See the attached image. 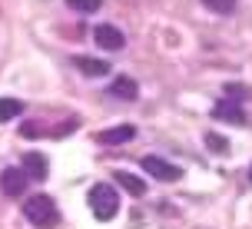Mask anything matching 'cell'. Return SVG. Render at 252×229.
Instances as JSON below:
<instances>
[{
  "label": "cell",
  "instance_id": "13",
  "mask_svg": "<svg viewBox=\"0 0 252 229\" xmlns=\"http://www.w3.org/2000/svg\"><path fill=\"white\" fill-rule=\"evenodd\" d=\"M226 100H232V103H246V100H252V90L249 87H242V83H226Z\"/></svg>",
  "mask_w": 252,
  "mask_h": 229
},
{
  "label": "cell",
  "instance_id": "2",
  "mask_svg": "<svg viewBox=\"0 0 252 229\" xmlns=\"http://www.w3.org/2000/svg\"><path fill=\"white\" fill-rule=\"evenodd\" d=\"M87 203H90V209H93V216L106 223V219H113L116 209H120V193H116L113 183H96V186L90 190Z\"/></svg>",
  "mask_w": 252,
  "mask_h": 229
},
{
  "label": "cell",
  "instance_id": "17",
  "mask_svg": "<svg viewBox=\"0 0 252 229\" xmlns=\"http://www.w3.org/2000/svg\"><path fill=\"white\" fill-rule=\"evenodd\" d=\"M20 136H24V140H37V136H40V127L33 123V120H27L24 127H20Z\"/></svg>",
  "mask_w": 252,
  "mask_h": 229
},
{
  "label": "cell",
  "instance_id": "4",
  "mask_svg": "<svg viewBox=\"0 0 252 229\" xmlns=\"http://www.w3.org/2000/svg\"><path fill=\"white\" fill-rule=\"evenodd\" d=\"M93 40H96L100 50H123V47H126L123 30L113 27V24H96V27H93Z\"/></svg>",
  "mask_w": 252,
  "mask_h": 229
},
{
  "label": "cell",
  "instance_id": "8",
  "mask_svg": "<svg viewBox=\"0 0 252 229\" xmlns=\"http://www.w3.org/2000/svg\"><path fill=\"white\" fill-rule=\"evenodd\" d=\"M110 97H116V100H123V103H133L139 97L136 80L133 76H116L113 83H110Z\"/></svg>",
  "mask_w": 252,
  "mask_h": 229
},
{
  "label": "cell",
  "instance_id": "7",
  "mask_svg": "<svg viewBox=\"0 0 252 229\" xmlns=\"http://www.w3.org/2000/svg\"><path fill=\"white\" fill-rule=\"evenodd\" d=\"M27 173L24 169H3V173H0V190L7 193V196H24V190H27Z\"/></svg>",
  "mask_w": 252,
  "mask_h": 229
},
{
  "label": "cell",
  "instance_id": "16",
  "mask_svg": "<svg viewBox=\"0 0 252 229\" xmlns=\"http://www.w3.org/2000/svg\"><path fill=\"white\" fill-rule=\"evenodd\" d=\"M206 146H209V150H213V153H222V156H226V153H229V143L222 140L219 133H206Z\"/></svg>",
  "mask_w": 252,
  "mask_h": 229
},
{
  "label": "cell",
  "instance_id": "1",
  "mask_svg": "<svg viewBox=\"0 0 252 229\" xmlns=\"http://www.w3.org/2000/svg\"><path fill=\"white\" fill-rule=\"evenodd\" d=\"M24 216L40 229H50L60 223V213H57V203H53L47 193H33L30 199L24 203Z\"/></svg>",
  "mask_w": 252,
  "mask_h": 229
},
{
  "label": "cell",
  "instance_id": "11",
  "mask_svg": "<svg viewBox=\"0 0 252 229\" xmlns=\"http://www.w3.org/2000/svg\"><path fill=\"white\" fill-rule=\"evenodd\" d=\"M116 183H120V190H126L129 196H136V199L146 196V183L139 176H133V173H123V169H120V173H116Z\"/></svg>",
  "mask_w": 252,
  "mask_h": 229
},
{
  "label": "cell",
  "instance_id": "9",
  "mask_svg": "<svg viewBox=\"0 0 252 229\" xmlns=\"http://www.w3.org/2000/svg\"><path fill=\"white\" fill-rule=\"evenodd\" d=\"M73 66L83 76H93V80L110 73V64H106V60H96V57H73Z\"/></svg>",
  "mask_w": 252,
  "mask_h": 229
},
{
  "label": "cell",
  "instance_id": "3",
  "mask_svg": "<svg viewBox=\"0 0 252 229\" xmlns=\"http://www.w3.org/2000/svg\"><path fill=\"white\" fill-rule=\"evenodd\" d=\"M139 166L153 179H159V183H176V179H183V169L173 166L169 160H163V156H139Z\"/></svg>",
  "mask_w": 252,
  "mask_h": 229
},
{
  "label": "cell",
  "instance_id": "10",
  "mask_svg": "<svg viewBox=\"0 0 252 229\" xmlns=\"http://www.w3.org/2000/svg\"><path fill=\"white\" fill-rule=\"evenodd\" d=\"M20 169H24L30 179H43L47 173H50V166H47V156H43V153H24V166H20Z\"/></svg>",
  "mask_w": 252,
  "mask_h": 229
},
{
  "label": "cell",
  "instance_id": "15",
  "mask_svg": "<svg viewBox=\"0 0 252 229\" xmlns=\"http://www.w3.org/2000/svg\"><path fill=\"white\" fill-rule=\"evenodd\" d=\"M202 7L213 13H232L236 10V0H202Z\"/></svg>",
  "mask_w": 252,
  "mask_h": 229
},
{
  "label": "cell",
  "instance_id": "18",
  "mask_svg": "<svg viewBox=\"0 0 252 229\" xmlns=\"http://www.w3.org/2000/svg\"><path fill=\"white\" fill-rule=\"evenodd\" d=\"M249 183H252V169H249Z\"/></svg>",
  "mask_w": 252,
  "mask_h": 229
},
{
  "label": "cell",
  "instance_id": "6",
  "mask_svg": "<svg viewBox=\"0 0 252 229\" xmlns=\"http://www.w3.org/2000/svg\"><path fill=\"white\" fill-rule=\"evenodd\" d=\"M213 120H219V123H232V127H242L246 123V110H242L239 103L232 100H222L213 106Z\"/></svg>",
  "mask_w": 252,
  "mask_h": 229
},
{
  "label": "cell",
  "instance_id": "12",
  "mask_svg": "<svg viewBox=\"0 0 252 229\" xmlns=\"http://www.w3.org/2000/svg\"><path fill=\"white\" fill-rule=\"evenodd\" d=\"M24 113V103L13 100V97H0V123H10L13 116Z\"/></svg>",
  "mask_w": 252,
  "mask_h": 229
},
{
  "label": "cell",
  "instance_id": "14",
  "mask_svg": "<svg viewBox=\"0 0 252 229\" xmlns=\"http://www.w3.org/2000/svg\"><path fill=\"white\" fill-rule=\"evenodd\" d=\"M66 7L76 13H96L103 7V0H66Z\"/></svg>",
  "mask_w": 252,
  "mask_h": 229
},
{
  "label": "cell",
  "instance_id": "5",
  "mask_svg": "<svg viewBox=\"0 0 252 229\" xmlns=\"http://www.w3.org/2000/svg\"><path fill=\"white\" fill-rule=\"evenodd\" d=\"M133 136H136V127L133 123H120V127L100 130L96 133V143H103V146H120V143H129Z\"/></svg>",
  "mask_w": 252,
  "mask_h": 229
}]
</instances>
